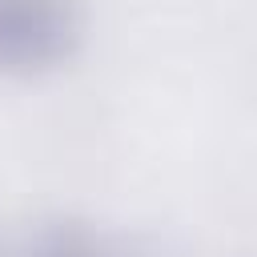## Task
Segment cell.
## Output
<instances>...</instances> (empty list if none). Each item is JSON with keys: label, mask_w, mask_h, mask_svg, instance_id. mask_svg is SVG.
Masks as SVG:
<instances>
[{"label": "cell", "mask_w": 257, "mask_h": 257, "mask_svg": "<svg viewBox=\"0 0 257 257\" xmlns=\"http://www.w3.org/2000/svg\"><path fill=\"white\" fill-rule=\"evenodd\" d=\"M84 44L80 0H0V76H40Z\"/></svg>", "instance_id": "obj_1"}, {"label": "cell", "mask_w": 257, "mask_h": 257, "mask_svg": "<svg viewBox=\"0 0 257 257\" xmlns=\"http://www.w3.org/2000/svg\"><path fill=\"white\" fill-rule=\"evenodd\" d=\"M8 257H161V249L124 233H108L88 217L52 213L32 221L8 245Z\"/></svg>", "instance_id": "obj_2"}, {"label": "cell", "mask_w": 257, "mask_h": 257, "mask_svg": "<svg viewBox=\"0 0 257 257\" xmlns=\"http://www.w3.org/2000/svg\"><path fill=\"white\" fill-rule=\"evenodd\" d=\"M0 257H8V237H4V229H0Z\"/></svg>", "instance_id": "obj_3"}]
</instances>
